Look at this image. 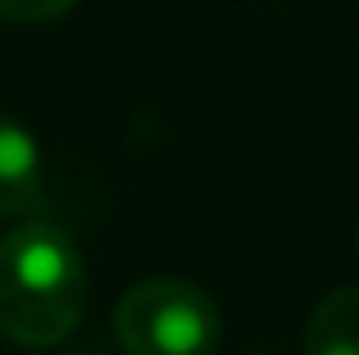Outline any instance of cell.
<instances>
[{
    "label": "cell",
    "mask_w": 359,
    "mask_h": 355,
    "mask_svg": "<svg viewBox=\"0 0 359 355\" xmlns=\"http://www.w3.org/2000/svg\"><path fill=\"white\" fill-rule=\"evenodd\" d=\"M78 0H0V18L9 23H46V18H60Z\"/></svg>",
    "instance_id": "obj_5"
},
{
    "label": "cell",
    "mask_w": 359,
    "mask_h": 355,
    "mask_svg": "<svg viewBox=\"0 0 359 355\" xmlns=\"http://www.w3.org/2000/svg\"><path fill=\"white\" fill-rule=\"evenodd\" d=\"M46 196V160L18 119L0 114V219H27Z\"/></svg>",
    "instance_id": "obj_3"
},
{
    "label": "cell",
    "mask_w": 359,
    "mask_h": 355,
    "mask_svg": "<svg viewBox=\"0 0 359 355\" xmlns=\"http://www.w3.org/2000/svg\"><path fill=\"white\" fill-rule=\"evenodd\" d=\"M255 355H269V351H255Z\"/></svg>",
    "instance_id": "obj_6"
},
{
    "label": "cell",
    "mask_w": 359,
    "mask_h": 355,
    "mask_svg": "<svg viewBox=\"0 0 359 355\" xmlns=\"http://www.w3.org/2000/svg\"><path fill=\"white\" fill-rule=\"evenodd\" d=\"M305 355H359V287H337L305 328Z\"/></svg>",
    "instance_id": "obj_4"
},
{
    "label": "cell",
    "mask_w": 359,
    "mask_h": 355,
    "mask_svg": "<svg viewBox=\"0 0 359 355\" xmlns=\"http://www.w3.org/2000/svg\"><path fill=\"white\" fill-rule=\"evenodd\" d=\"M87 260L55 219H23L0 237V333L18 347H55L82 323Z\"/></svg>",
    "instance_id": "obj_1"
},
{
    "label": "cell",
    "mask_w": 359,
    "mask_h": 355,
    "mask_svg": "<svg viewBox=\"0 0 359 355\" xmlns=\"http://www.w3.org/2000/svg\"><path fill=\"white\" fill-rule=\"evenodd\" d=\"M114 333L128 355H214L223 314L214 296L187 278H146L118 296Z\"/></svg>",
    "instance_id": "obj_2"
}]
</instances>
